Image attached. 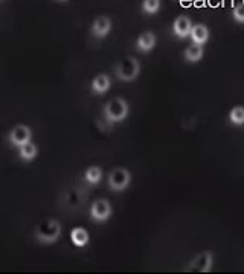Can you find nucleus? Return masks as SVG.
<instances>
[{
	"mask_svg": "<svg viewBox=\"0 0 244 274\" xmlns=\"http://www.w3.org/2000/svg\"><path fill=\"white\" fill-rule=\"evenodd\" d=\"M61 235V224L57 220H44L35 227V238L38 242L47 245L58 241Z\"/></svg>",
	"mask_w": 244,
	"mask_h": 274,
	"instance_id": "obj_1",
	"label": "nucleus"
},
{
	"mask_svg": "<svg viewBox=\"0 0 244 274\" xmlns=\"http://www.w3.org/2000/svg\"><path fill=\"white\" fill-rule=\"evenodd\" d=\"M104 116L109 122H122L128 116V104L124 98H113L104 105Z\"/></svg>",
	"mask_w": 244,
	"mask_h": 274,
	"instance_id": "obj_2",
	"label": "nucleus"
},
{
	"mask_svg": "<svg viewBox=\"0 0 244 274\" xmlns=\"http://www.w3.org/2000/svg\"><path fill=\"white\" fill-rule=\"evenodd\" d=\"M116 76L124 81V82H130V81H134L139 73H140V64L139 61L134 58V57H127L124 58L118 66H116V70H115Z\"/></svg>",
	"mask_w": 244,
	"mask_h": 274,
	"instance_id": "obj_3",
	"label": "nucleus"
},
{
	"mask_svg": "<svg viewBox=\"0 0 244 274\" xmlns=\"http://www.w3.org/2000/svg\"><path fill=\"white\" fill-rule=\"evenodd\" d=\"M131 174L127 168H115L109 175V188L112 191L121 192L128 188Z\"/></svg>",
	"mask_w": 244,
	"mask_h": 274,
	"instance_id": "obj_4",
	"label": "nucleus"
},
{
	"mask_svg": "<svg viewBox=\"0 0 244 274\" xmlns=\"http://www.w3.org/2000/svg\"><path fill=\"white\" fill-rule=\"evenodd\" d=\"M112 216V206L107 200L101 198L90 206V218L96 223H104Z\"/></svg>",
	"mask_w": 244,
	"mask_h": 274,
	"instance_id": "obj_5",
	"label": "nucleus"
},
{
	"mask_svg": "<svg viewBox=\"0 0 244 274\" xmlns=\"http://www.w3.org/2000/svg\"><path fill=\"white\" fill-rule=\"evenodd\" d=\"M31 137H32L31 128L26 127V125H17L10 133V142L13 145H16V146H19V148L26 145V143H29Z\"/></svg>",
	"mask_w": 244,
	"mask_h": 274,
	"instance_id": "obj_6",
	"label": "nucleus"
},
{
	"mask_svg": "<svg viewBox=\"0 0 244 274\" xmlns=\"http://www.w3.org/2000/svg\"><path fill=\"white\" fill-rule=\"evenodd\" d=\"M112 31V20L107 16H100L92 23V34L96 38H104Z\"/></svg>",
	"mask_w": 244,
	"mask_h": 274,
	"instance_id": "obj_7",
	"label": "nucleus"
},
{
	"mask_svg": "<svg viewBox=\"0 0 244 274\" xmlns=\"http://www.w3.org/2000/svg\"><path fill=\"white\" fill-rule=\"evenodd\" d=\"M192 26H194V25H192V22H191L189 17L180 16V17H177V19L174 20V23H173V31H174V34H176L179 38H186V37L191 35Z\"/></svg>",
	"mask_w": 244,
	"mask_h": 274,
	"instance_id": "obj_8",
	"label": "nucleus"
},
{
	"mask_svg": "<svg viewBox=\"0 0 244 274\" xmlns=\"http://www.w3.org/2000/svg\"><path fill=\"white\" fill-rule=\"evenodd\" d=\"M154 46H156V35L151 31L142 32L136 40V47L139 52H143V53L151 52L154 49Z\"/></svg>",
	"mask_w": 244,
	"mask_h": 274,
	"instance_id": "obj_9",
	"label": "nucleus"
},
{
	"mask_svg": "<svg viewBox=\"0 0 244 274\" xmlns=\"http://www.w3.org/2000/svg\"><path fill=\"white\" fill-rule=\"evenodd\" d=\"M110 85H112L110 76L106 73H100L92 81V91L96 95H103V93H106V91H109Z\"/></svg>",
	"mask_w": 244,
	"mask_h": 274,
	"instance_id": "obj_10",
	"label": "nucleus"
},
{
	"mask_svg": "<svg viewBox=\"0 0 244 274\" xmlns=\"http://www.w3.org/2000/svg\"><path fill=\"white\" fill-rule=\"evenodd\" d=\"M211 265H212V256H211V253H202V254H199V256L192 260V263L189 265L188 269H196V271L206 272V271L211 269Z\"/></svg>",
	"mask_w": 244,
	"mask_h": 274,
	"instance_id": "obj_11",
	"label": "nucleus"
},
{
	"mask_svg": "<svg viewBox=\"0 0 244 274\" xmlns=\"http://www.w3.org/2000/svg\"><path fill=\"white\" fill-rule=\"evenodd\" d=\"M189 37H191L192 43H196V44H202V46H203V44L209 40V29H208L205 25H202V23L194 25Z\"/></svg>",
	"mask_w": 244,
	"mask_h": 274,
	"instance_id": "obj_12",
	"label": "nucleus"
},
{
	"mask_svg": "<svg viewBox=\"0 0 244 274\" xmlns=\"http://www.w3.org/2000/svg\"><path fill=\"white\" fill-rule=\"evenodd\" d=\"M89 233H87V230L86 229H83V227H75V229H72V232H70V241H72V244L73 245H76V247H86L87 244H89Z\"/></svg>",
	"mask_w": 244,
	"mask_h": 274,
	"instance_id": "obj_13",
	"label": "nucleus"
},
{
	"mask_svg": "<svg viewBox=\"0 0 244 274\" xmlns=\"http://www.w3.org/2000/svg\"><path fill=\"white\" fill-rule=\"evenodd\" d=\"M203 47H202V44H196V43H192L191 46H188L186 47V50H185V53H183V57H185V60L188 61V63H199L202 58H203Z\"/></svg>",
	"mask_w": 244,
	"mask_h": 274,
	"instance_id": "obj_14",
	"label": "nucleus"
},
{
	"mask_svg": "<svg viewBox=\"0 0 244 274\" xmlns=\"http://www.w3.org/2000/svg\"><path fill=\"white\" fill-rule=\"evenodd\" d=\"M37 154H38V148H37V145H34V143H31V142L19 148V155H20V158L25 160V161L34 160V158L37 157Z\"/></svg>",
	"mask_w": 244,
	"mask_h": 274,
	"instance_id": "obj_15",
	"label": "nucleus"
},
{
	"mask_svg": "<svg viewBox=\"0 0 244 274\" xmlns=\"http://www.w3.org/2000/svg\"><path fill=\"white\" fill-rule=\"evenodd\" d=\"M84 178H86V181L89 183V185H96V183H100L101 178H103V169L100 166H90V168L86 169Z\"/></svg>",
	"mask_w": 244,
	"mask_h": 274,
	"instance_id": "obj_16",
	"label": "nucleus"
},
{
	"mask_svg": "<svg viewBox=\"0 0 244 274\" xmlns=\"http://www.w3.org/2000/svg\"><path fill=\"white\" fill-rule=\"evenodd\" d=\"M229 121L233 124V125H244V107L241 105H236L230 110L229 113Z\"/></svg>",
	"mask_w": 244,
	"mask_h": 274,
	"instance_id": "obj_17",
	"label": "nucleus"
},
{
	"mask_svg": "<svg viewBox=\"0 0 244 274\" xmlns=\"http://www.w3.org/2000/svg\"><path fill=\"white\" fill-rule=\"evenodd\" d=\"M160 8V0H142V11L143 14L153 16Z\"/></svg>",
	"mask_w": 244,
	"mask_h": 274,
	"instance_id": "obj_18",
	"label": "nucleus"
},
{
	"mask_svg": "<svg viewBox=\"0 0 244 274\" xmlns=\"http://www.w3.org/2000/svg\"><path fill=\"white\" fill-rule=\"evenodd\" d=\"M233 19L239 23H244V5L242 4L233 10Z\"/></svg>",
	"mask_w": 244,
	"mask_h": 274,
	"instance_id": "obj_19",
	"label": "nucleus"
},
{
	"mask_svg": "<svg viewBox=\"0 0 244 274\" xmlns=\"http://www.w3.org/2000/svg\"><path fill=\"white\" fill-rule=\"evenodd\" d=\"M189 4H191V0H180V5H182V7H183V5L188 7Z\"/></svg>",
	"mask_w": 244,
	"mask_h": 274,
	"instance_id": "obj_20",
	"label": "nucleus"
},
{
	"mask_svg": "<svg viewBox=\"0 0 244 274\" xmlns=\"http://www.w3.org/2000/svg\"><path fill=\"white\" fill-rule=\"evenodd\" d=\"M57 2H67V0H57Z\"/></svg>",
	"mask_w": 244,
	"mask_h": 274,
	"instance_id": "obj_21",
	"label": "nucleus"
},
{
	"mask_svg": "<svg viewBox=\"0 0 244 274\" xmlns=\"http://www.w3.org/2000/svg\"><path fill=\"white\" fill-rule=\"evenodd\" d=\"M242 5H244V0H242Z\"/></svg>",
	"mask_w": 244,
	"mask_h": 274,
	"instance_id": "obj_22",
	"label": "nucleus"
}]
</instances>
